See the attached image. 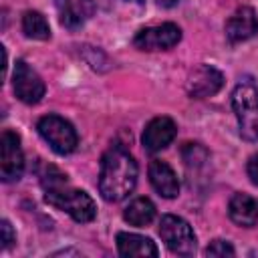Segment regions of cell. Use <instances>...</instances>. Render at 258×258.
<instances>
[{"label":"cell","mask_w":258,"mask_h":258,"mask_svg":"<svg viewBox=\"0 0 258 258\" xmlns=\"http://www.w3.org/2000/svg\"><path fill=\"white\" fill-rule=\"evenodd\" d=\"M137 175V161L123 145H113L111 149H107L101 159L99 173V191L103 200L113 204L125 200L135 189Z\"/></svg>","instance_id":"1"},{"label":"cell","mask_w":258,"mask_h":258,"mask_svg":"<svg viewBox=\"0 0 258 258\" xmlns=\"http://www.w3.org/2000/svg\"><path fill=\"white\" fill-rule=\"evenodd\" d=\"M44 202L48 206L60 210V212H67L79 224H87V222L95 220V216H97L95 200L87 191L71 187L69 181L46 187L44 189Z\"/></svg>","instance_id":"2"},{"label":"cell","mask_w":258,"mask_h":258,"mask_svg":"<svg viewBox=\"0 0 258 258\" xmlns=\"http://www.w3.org/2000/svg\"><path fill=\"white\" fill-rule=\"evenodd\" d=\"M232 109L238 119L240 137L258 141V87L252 79H240L232 91Z\"/></svg>","instance_id":"3"},{"label":"cell","mask_w":258,"mask_h":258,"mask_svg":"<svg viewBox=\"0 0 258 258\" xmlns=\"http://www.w3.org/2000/svg\"><path fill=\"white\" fill-rule=\"evenodd\" d=\"M36 129L40 137L50 145V149L58 155H69L77 149L79 145V135L77 129L73 127L71 121H67L60 115H44L38 119Z\"/></svg>","instance_id":"4"},{"label":"cell","mask_w":258,"mask_h":258,"mask_svg":"<svg viewBox=\"0 0 258 258\" xmlns=\"http://www.w3.org/2000/svg\"><path fill=\"white\" fill-rule=\"evenodd\" d=\"M157 232H159L161 240L165 242V246L173 254H177V256H191L196 252V246H198L196 234H194L191 226L183 218H179L175 214L161 216Z\"/></svg>","instance_id":"5"},{"label":"cell","mask_w":258,"mask_h":258,"mask_svg":"<svg viewBox=\"0 0 258 258\" xmlns=\"http://www.w3.org/2000/svg\"><path fill=\"white\" fill-rule=\"evenodd\" d=\"M24 171V153L20 137L12 129H4L0 135V177L2 181H18Z\"/></svg>","instance_id":"6"},{"label":"cell","mask_w":258,"mask_h":258,"mask_svg":"<svg viewBox=\"0 0 258 258\" xmlns=\"http://www.w3.org/2000/svg\"><path fill=\"white\" fill-rule=\"evenodd\" d=\"M181 40V28L173 22H163L157 26L141 28L133 36V46L139 50H169Z\"/></svg>","instance_id":"7"},{"label":"cell","mask_w":258,"mask_h":258,"mask_svg":"<svg viewBox=\"0 0 258 258\" xmlns=\"http://www.w3.org/2000/svg\"><path fill=\"white\" fill-rule=\"evenodd\" d=\"M12 89L14 95L26 105H36L46 93L44 81L26 60H16L12 73Z\"/></svg>","instance_id":"8"},{"label":"cell","mask_w":258,"mask_h":258,"mask_svg":"<svg viewBox=\"0 0 258 258\" xmlns=\"http://www.w3.org/2000/svg\"><path fill=\"white\" fill-rule=\"evenodd\" d=\"M177 135V125L171 117H155L151 119L145 129H143V135H141V143L145 147V151L149 153H155V151H161L165 149Z\"/></svg>","instance_id":"9"},{"label":"cell","mask_w":258,"mask_h":258,"mask_svg":"<svg viewBox=\"0 0 258 258\" xmlns=\"http://www.w3.org/2000/svg\"><path fill=\"white\" fill-rule=\"evenodd\" d=\"M226 38L232 44L250 40L252 36L258 34V16L254 12V8L250 6H240L234 10V14L226 20Z\"/></svg>","instance_id":"10"},{"label":"cell","mask_w":258,"mask_h":258,"mask_svg":"<svg viewBox=\"0 0 258 258\" xmlns=\"http://www.w3.org/2000/svg\"><path fill=\"white\" fill-rule=\"evenodd\" d=\"M224 85V77L210 64H200L187 79V93L191 99H206L216 95Z\"/></svg>","instance_id":"11"},{"label":"cell","mask_w":258,"mask_h":258,"mask_svg":"<svg viewBox=\"0 0 258 258\" xmlns=\"http://www.w3.org/2000/svg\"><path fill=\"white\" fill-rule=\"evenodd\" d=\"M147 173H149V181H151L153 189H155L161 198L171 200V198H175V196L179 194V179H177L173 167H171L167 161H163V159H153V161L149 163Z\"/></svg>","instance_id":"12"},{"label":"cell","mask_w":258,"mask_h":258,"mask_svg":"<svg viewBox=\"0 0 258 258\" xmlns=\"http://www.w3.org/2000/svg\"><path fill=\"white\" fill-rule=\"evenodd\" d=\"M58 20L62 26L75 30L81 28L95 12L93 0H56Z\"/></svg>","instance_id":"13"},{"label":"cell","mask_w":258,"mask_h":258,"mask_svg":"<svg viewBox=\"0 0 258 258\" xmlns=\"http://www.w3.org/2000/svg\"><path fill=\"white\" fill-rule=\"evenodd\" d=\"M117 250L125 258H155L159 254L155 242L147 236L133 234V232H119L117 234Z\"/></svg>","instance_id":"14"},{"label":"cell","mask_w":258,"mask_h":258,"mask_svg":"<svg viewBox=\"0 0 258 258\" xmlns=\"http://www.w3.org/2000/svg\"><path fill=\"white\" fill-rule=\"evenodd\" d=\"M228 216L234 224L252 228L258 224V200L248 194H234L228 204Z\"/></svg>","instance_id":"15"},{"label":"cell","mask_w":258,"mask_h":258,"mask_svg":"<svg viewBox=\"0 0 258 258\" xmlns=\"http://www.w3.org/2000/svg\"><path fill=\"white\" fill-rule=\"evenodd\" d=\"M153 218H155V206L149 198H135L123 210V220L131 226H137V228L151 224Z\"/></svg>","instance_id":"16"},{"label":"cell","mask_w":258,"mask_h":258,"mask_svg":"<svg viewBox=\"0 0 258 258\" xmlns=\"http://www.w3.org/2000/svg\"><path fill=\"white\" fill-rule=\"evenodd\" d=\"M22 32L34 40H48L50 38L48 20L38 10H26L22 14Z\"/></svg>","instance_id":"17"},{"label":"cell","mask_w":258,"mask_h":258,"mask_svg":"<svg viewBox=\"0 0 258 258\" xmlns=\"http://www.w3.org/2000/svg\"><path fill=\"white\" fill-rule=\"evenodd\" d=\"M181 155H183V161L187 167H191V165L198 167L208 159V151L200 143H185L181 149Z\"/></svg>","instance_id":"18"},{"label":"cell","mask_w":258,"mask_h":258,"mask_svg":"<svg viewBox=\"0 0 258 258\" xmlns=\"http://www.w3.org/2000/svg\"><path fill=\"white\" fill-rule=\"evenodd\" d=\"M236 250L228 240H214L206 248V256H234Z\"/></svg>","instance_id":"19"},{"label":"cell","mask_w":258,"mask_h":258,"mask_svg":"<svg viewBox=\"0 0 258 258\" xmlns=\"http://www.w3.org/2000/svg\"><path fill=\"white\" fill-rule=\"evenodd\" d=\"M0 232H2V248L12 246V242L16 240V234H14V230H12V226H10L8 220H2V224H0Z\"/></svg>","instance_id":"20"},{"label":"cell","mask_w":258,"mask_h":258,"mask_svg":"<svg viewBox=\"0 0 258 258\" xmlns=\"http://www.w3.org/2000/svg\"><path fill=\"white\" fill-rule=\"evenodd\" d=\"M246 171H248V177L254 185H258V153H254L248 163H246Z\"/></svg>","instance_id":"21"},{"label":"cell","mask_w":258,"mask_h":258,"mask_svg":"<svg viewBox=\"0 0 258 258\" xmlns=\"http://www.w3.org/2000/svg\"><path fill=\"white\" fill-rule=\"evenodd\" d=\"M159 6H163V8H171V6H175L179 0H155Z\"/></svg>","instance_id":"22"},{"label":"cell","mask_w":258,"mask_h":258,"mask_svg":"<svg viewBox=\"0 0 258 258\" xmlns=\"http://www.w3.org/2000/svg\"><path fill=\"white\" fill-rule=\"evenodd\" d=\"M127 2H137V4H143V0H127Z\"/></svg>","instance_id":"23"}]
</instances>
